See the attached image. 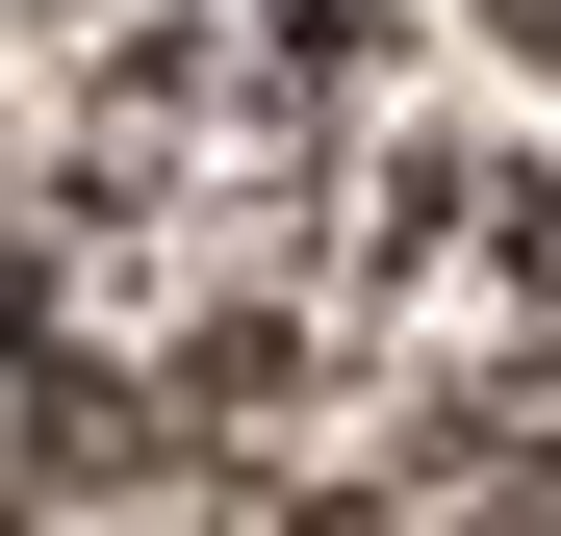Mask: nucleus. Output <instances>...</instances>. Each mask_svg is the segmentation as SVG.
Here are the masks:
<instances>
[{
    "label": "nucleus",
    "instance_id": "1",
    "mask_svg": "<svg viewBox=\"0 0 561 536\" xmlns=\"http://www.w3.org/2000/svg\"><path fill=\"white\" fill-rule=\"evenodd\" d=\"M0 536H561V179L332 0L26 52Z\"/></svg>",
    "mask_w": 561,
    "mask_h": 536
},
{
    "label": "nucleus",
    "instance_id": "2",
    "mask_svg": "<svg viewBox=\"0 0 561 536\" xmlns=\"http://www.w3.org/2000/svg\"><path fill=\"white\" fill-rule=\"evenodd\" d=\"M511 26H536V52H561V0H511Z\"/></svg>",
    "mask_w": 561,
    "mask_h": 536
}]
</instances>
